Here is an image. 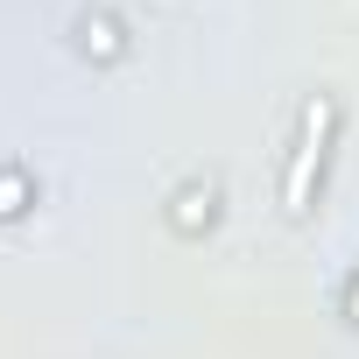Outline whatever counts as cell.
Masks as SVG:
<instances>
[{
    "label": "cell",
    "instance_id": "obj_1",
    "mask_svg": "<svg viewBox=\"0 0 359 359\" xmlns=\"http://www.w3.org/2000/svg\"><path fill=\"white\" fill-rule=\"evenodd\" d=\"M324 120H331V106L317 99V106L303 113V148H296V169H289V205H303V184H310V162L324 155Z\"/></svg>",
    "mask_w": 359,
    "mask_h": 359
}]
</instances>
